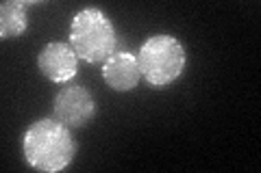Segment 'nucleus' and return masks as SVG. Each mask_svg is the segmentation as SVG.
<instances>
[{
	"label": "nucleus",
	"instance_id": "obj_5",
	"mask_svg": "<svg viewBox=\"0 0 261 173\" xmlns=\"http://www.w3.org/2000/svg\"><path fill=\"white\" fill-rule=\"evenodd\" d=\"M37 67L42 76L57 85H68L79 74V56L74 48L63 41H50L37 54Z\"/></svg>",
	"mask_w": 261,
	"mask_h": 173
},
{
	"label": "nucleus",
	"instance_id": "obj_6",
	"mask_svg": "<svg viewBox=\"0 0 261 173\" xmlns=\"http://www.w3.org/2000/svg\"><path fill=\"white\" fill-rule=\"evenodd\" d=\"M102 80L107 87L118 93H126L140 85L142 72L137 65V54L130 52H113L107 61L102 63Z\"/></svg>",
	"mask_w": 261,
	"mask_h": 173
},
{
	"label": "nucleus",
	"instance_id": "obj_3",
	"mask_svg": "<svg viewBox=\"0 0 261 173\" xmlns=\"http://www.w3.org/2000/svg\"><path fill=\"white\" fill-rule=\"evenodd\" d=\"M70 46L81 61L105 63L118 48V32L113 22L100 9L79 11L70 24Z\"/></svg>",
	"mask_w": 261,
	"mask_h": 173
},
{
	"label": "nucleus",
	"instance_id": "obj_7",
	"mask_svg": "<svg viewBox=\"0 0 261 173\" xmlns=\"http://www.w3.org/2000/svg\"><path fill=\"white\" fill-rule=\"evenodd\" d=\"M29 5L22 0H7L0 7V37L3 39H13L24 35L29 28Z\"/></svg>",
	"mask_w": 261,
	"mask_h": 173
},
{
	"label": "nucleus",
	"instance_id": "obj_2",
	"mask_svg": "<svg viewBox=\"0 0 261 173\" xmlns=\"http://www.w3.org/2000/svg\"><path fill=\"white\" fill-rule=\"evenodd\" d=\"M187 63L185 46L172 35H152L140 46L137 65L152 89H166L183 76Z\"/></svg>",
	"mask_w": 261,
	"mask_h": 173
},
{
	"label": "nucleus",
	"instance_id": "obj_1",
	"mask_svg": "<svg viewBox=\"0 0 261 173\" xmlns=\"http://www.w3.org/2000/svg\"><path fill=\"white\" fill-rule=\"evenodd\" d=\"M76 154V143L70 134V128L59 119L44 117L35 119L22 134V156L29 167L57 173L70 167Z\"/></svg>",
	"mask_w": 261,
	"mask_h": 173
},
{
	"label": "nucleus",
	"instance_id": "obj_4",
	"mask_svg": "<svg viewBox=\"0 0 261 173\" xmlns=\"http://www.w3.org/2000/svg\"><path fill=\"white\" fill-rule=\"evenodd\" d=\"M96 102L83 85H68L55 95L53 113L68 128H83L96 115Z\"/></svg>",
	"mask_w": 261,
	"mask_h": 173
}]
</instances>
